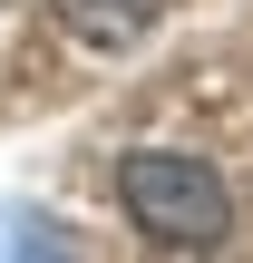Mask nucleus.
Returning a JSON list of instances; mask_svg holds the SVG:
<instances>
[{"instance_id":"1","label":"nucleus","mask_w":253,"mask_h":263,"mask_svg":"<svg viewBox=\"0 0 253 263\" xmlns=\"http://www.w3.org/2000/svg\"><path fill=\"white\" fill-rule=\"evenodd\" d=\"M117 205H127V224H137L146 244H166V254H224V234H234L224 176H215L205 156H185V146H137V156L117 166Z\"/></svg>"},{"instance_id":"2","label":"nucleus","mask_w":253,"mask_h":263,"mask_svg":"<svg viewBox=\"0 0 253 263\" xmlns=\"http://www.w3.org/2000/svg\"><path fill=\"white\" fill-rule=\"evenodd\" d=\"M59 20H68L88 49H137V39L166 20V0H59Z\"/></svg>"}]
</instances>
